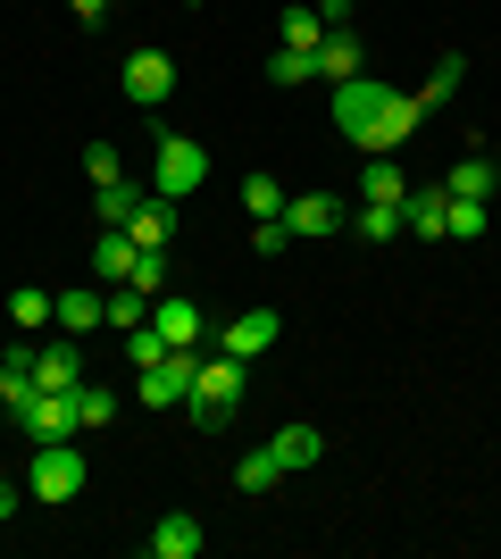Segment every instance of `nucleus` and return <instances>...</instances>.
I'll return each mask as SVG.
<instances>
[{
  "label": "nucleus",
  "instance_id": "72a5a7b5",
  "mask_svg": "<svg viewBox=\"0 0 501 559\" xmlns=\"http://www.w3.org/2000/svg\"><path fill=\"white\" fill-rule=\"evenodd\" d=\"M167 350H176V343H167L159 326H134V334H126V359H134V376H143L151 359H167Z\"/></svg>",
  "mask_w": 501,
  "mask_h": 559
},
{
  "label": "nucleus",
  "instance_id": "7ed1b4c3",
  "mask_svg": "<svg viewBox=\"0 0 501 559\" xmlns=\"http://www.w3.org/2000/svg\"><path fill=\"white\" fill-rule=\"evenodd\" d=\"M84 485H93V460L75 451V435H68V443H34V460H25V492H34L43 510H68Z\"/></svg>",
  "mask_w": 501,
  "mask_h": 559
},
{
  "label": "nucleus",
  "instance_id": "aec40b11",
  "mask_svg": "<svg viewBox=\"0 0 501 559\" xmlns=\"http://www.w3.org/2000/svg\"><path fill=\"white\" fill-rule=\"evenodd\" d=\"M34 401V343H9L0 350V409H25Z\"/></svg>",
  "mask_w": 501,
  "mask_h": 559
},
{
  "label": "nucleus",
  "instance_id": "9d476101",
  "mask_svg": "<svg viewBox=\"0 0 501 559\" xmlns=\"http://www.w3.org/2000/svg\"><path fill=\"white\" fill-rule=\"evenodd\" d=\"M151 326H159L176 350H201V343L217 334V326H210V309L192 301V293H159V301H151Z\"/></svg>",
  "mask_w": 501,
  "mask_h": 559
},
{
  "label": "nucleus",
  "instance_id": "393cba45",
  "mask_svg": "<svg viewBox=\"0 0 501 559\" xmlns=\"http://www.w3.org/2000/svg\"><path fill=\"white\" fill-rule=\"evenodd\" d=\"M276 43H293V50H318V43H326V17H318L310 0H293L285 17H276Z\"/></svg>",
  "mask_w": 501,
  "mask_h": 559
},
{
  "label": "nucleus",
  "instance_id": "473e14b6",
  "mask_svg": "<svg viewBox=\"0 0 501 559\" xmlns=\"http://www.w3.org/2000/svg\"><path fill=\"white\" fill-rule=\"evenodd\" d=\"M493 226V201H452V242H477Z\"/></svg>",
  "mask_w": 501,
  "mask_h": 559
},
{
  "label": "nucleus",
  "instance_id": "0eeeda50",
  "mask_svg": "<svg viewBox=\"0 0 501 559\" xmlns=\"http://www.w3.org/2000/svg\"><path fill=\"white\" fill-rule=\"evenodd\" d=\"M9 418H17L25 443H68V435H84V426H75V393H34L25 409H9Z\"/></svg>",
  "mask_w": 501,
  "mask_h": 559
},
{
  "label": "nucleus",
  "instance_id": "f704fd0d",
  "mask_svg": "<svg viewBox=\"0 0 501 559\" xmlns=\"http://www.w3.org/2000/svg\"><path fill=\"white\" fill-rule=\"evenodd\" d=\"M84 176H93V192L118 185V176H126V167H118V142H93V151H84Z\"/></svg>",
  "mask_w": 501,
  "mask_h": 559
},
{
  "label": "nucleus",
  "instance_id": "423d86ee",
  "mask_svg": "<svg viewBox=\"0 0 501 559\" xmlns=\"http://www.w3.org/2000/svg\"><path fill=\"white\" fill-rule=\"evenodd\" d=\"M118 84H126V100H134V109H159V100L176 93V59H167L159 43H143V50L118 68Z\"/></svg>",
  "mask_w": 501,
  "mask_h": 559
},
{
  "label": "nucleus",
  "instance_id": "f8f14e48",
  "mask_svg": "<svg viewBox=\"0 0 501 559\" xmlns=\"http://www.w3.org/2000/svg\"><path fill=\"white\" fill-rule=\"evenodd\" d=\"M84 267H93V284H134V267H143V242H134L126 226H100V242H93V259H84Z\"/></svg>",
  "mask_w": 501,
  "mask_h": 559
},
{
  "label": "nucleus",
  "instance_id": "4468645a",
  "mask_svg": "<svg viewBox=\"0 0 501 559\" xmlns=\"http://www.w3.org/2000/svg\"><path fill=\"white\" fill-rule=\"evenodd\" d=\"M318 75H326V84H351V75H368V43H359L351 25H326V43H318Z\"/></svg>",
  "mask_w": 501,
  "mask_h": 559
},
{
  "label": "nucleus",
  "instance_id": "b1692460",
  "mask_svg": "<svg viewBox=\"0 0 501 559\" xmlns=\"http://www.w3.org/2000/svg\"><path fill=\"white\" fill-rule=\"evenodd\" d=\"M402 192H409V176H402L393 151H377V159L359 167V201H402Z\"/></svg>",
  "mask_w": 501,
  "mask_h": 559
},
{
  "label": "nucleus",
  "instance_id": "1a4fd4ad",
  "mask_svg": "<svg viewBox=\"0 0 501 559\" xmlns=\"http://www.w3.org/2000/svg\"><path fill=\"white\" fill-rule=\"evenodd\" d=\"M285 226H293V242H326V234L351 226V201H334V192H293Z\"/></svg>",
  "mask_w": 501,
  "mask_h": 559
},
{
  "label": "nucleus",
  "instance_id": "bb28decb",
  "mask_svg": "<svg viewBox=\"0 0 501 559\" xmlns=\"http://www.w3.org/2000/svg\"><path fill=\"white\" fill-rule=\"evenodd\" d=\"M267 84H318V50L276 43V50H267Z\"/></svg>",
  "mask_w": 501,
  "mask_h": 559
},
{
  "label": "nucleus",
  "instance_id": "f03ea898",
  "mask_svg": "<svg viewBox=\"0 0 501 559\" xmlns=\"http://www.w3.org/2000/svg\"><path fill=\"white\" fill-rule=\"evenodd\" d=\"M242 393H251V359H226V350H201V376H192V426L217 435V426H235Z\"/></svg>",
  "mask_w": 501,
  "mask_h": 559
},
{
  "label": "nucleus",
  "instance_id": "a878e982",
  "mask_svg": "<svg viewBox=\"0 0 501 559\" xmlns=\"http://www.w3.org/2000/svg\"><path fill=\"white\" fill-rule=\"evenodd\" d=\"M409 201V192H402ZM402 201H359L351 210V234H368V242H393V234H402Z\"/></svg>",
  "mask_w": 501,
  "mask_h": 559
},
{
  "label": "nucleus",
  "instance_id": "7c9ffc66",
  "mask_svg": "<svg viewBox=\"0 0 501 559\" xmlns=\"http://www.w3.org/2000/svg\"><path fill=\"white\" fill-rule=\"evenodd\" d=\"M285 201H293V192L276 185V176H242V210H251V217H285Z\"/></svg>",
  "mask_w": 501,
  "mask_h": 559
},
{
  "label": "nucleus",
  "instance_id": "f257e3e1",
  "mask_svg": "<svg viewBox=\"0 0 501 559\" xmlns=\"http://www.w3.org/2000/svg\"><path fill=\"white\" fill-rule=\"evenodd\" d=\"M418 93H402V84H384V75H351V84H334V134L351 142V151H402L409 134H418Z\"/></svg>",
  "mask_w": 501,
  "mask_h": 559
},
{
  "label": "nucleus",
  "instance_id": "c756f323",
  "mask_svg": "<svg viewBox=\"0 0 501 559\" xmlns=\"http://www.w3.org/2000/svg\"><path fill=\"white\" fill-rule=\"evenodd\" d=\"M109 418H118V393H109V384H93V376H84V384H75V426L93 435V426H109Z\"/></svg>",
  "mask_w": 501,
  "mask_h": 559
},
{
  "label": "nucleus",
  "instance_id": "c85d7f7f",
  "mask_svg": "<svg viewBox=\"0 0 501 559\" xmlns=\"http://www.w3.org/2000/svg\"><path fill=\"white\" fill-rule=\"evenodd\" d=\"M143 201H151V192H143V185H126V176H118V185H100V192H93V210H100V226H126V217L143 210Z\"/></svg>",
  "mask_w": 501,
  "mask_h": 559
},
{
  "label": "nucleus",
  "instance_id": "2eb2a0df",
  "mask_svg": "<svg viewBox=\"0 0 501 559\" xmlns=\"http://www.w3.org/2000/svg\"><path fill=\"white\" fill-rule=\"evenodd\" d=\"M201 543H210V535H201V518L167 510L159 526H151V535H143V551H151V559H201Z\"/></svg>",
  "mask_w": 501,
  "mask_h": 559
},
{
  "label": "nucleus",
  "instance_id": "4be33fe9",
  "mask_svg": "<svg viewBox=\"0 0 501 559\" xmlns=\"http://www.w3.org/2000/svg\"><path fill=\"white\" fill-rule=\"evenodd\" d=\"M126 234H134L143 251H167V242H176V201H159V192H151L143 210L126 217Z\"/></svg>",
  "mask_w": 501,
  "mask_h": 559
},
{
  "label": "nucleus",
  "instance_id": "5701e85b",
  "mask_svg": "<svg viewBox=\"0 0 501 559\" xmlns=\"http://www.w3.org/2000/svg\"><path fill=\"white\" fill-rule=\"evenodd\" d=\"M276 485H285V460H276V451H251V460H235V492H242V501H260V492H276Z\"/></svg>",
  "mask_w": 501,
  "mask_h": 559
},
{
  "label": "nucleus",
  "instance_id": "a211bd4d",
  "mask_svg": "<svg viewBox=\"0 0 501 559\" xmlns=\"http://www.w3.org/2000/svg\"><path fill=\"white\" fill-rule=\"evenodd\" d=\"M267 451H276V460H285V476H293V467H318V460H326V435H318L310 418H293V426H276V435H267Z\"/></svg>",
  "mask_w": 501,
  "mask_h": 559
},
{
  "label": "nucleus",
  "instance_id": "20e7f679",
  "mask_svg": "<svg viewBox=\"0 0 501 559\" xmlns=\"http://www.w3.org/2000/svg\"><path fill=\"white\" fill-rule=\"evenodd\" d=\"M201 185H210V151H201L192 134H159V142H151V192H159V201L184 210Z\"/></svg>",
  "mask_w": 501,
  "mask_h": 559
},
{
  "label": "nucleus",
  "instance_id": "c9c22d12",
  "mask_svg": "<svg viewBox=\"0 0 501 559\" xmlns=\"http://www.w3.org/2000/svg\"><path fill=\"white\" fill-rule=\"evenodd\" d=\"M25 501H34V492H25V485H17V476H0V518H17V510H25Z\"/></svg>",
  "mask_w": 501,
  "mask_h": 559
},
{
  "label": "nucleus",
  "instance_id": "2f4dec72",
  "mask_svg": "<svg viewBox=\"0 0 501 559\" xmlns=\"http://www.w3.org/2000/svg\"><path fill=\"white\" fill-rule=\"evenodd\" d=\"M251 251H260V259H285L293 251V226H285V217H251Z\"/></svg>",
  "mask_w": 501,
  "mask_h": 559
},
{
  "label": "nucleus",
  "instance_id": "39448f33",
  "mask_svg": "<svg viewBox=\"0 0 501 559\" xmlns=\"http://www.w3.org/2000/svg\"><path fill=\"white\" fill-rule=\"evenodd\" d=\"M192 376H201V350H167V359H151L134 376V401L143 409H176V401H192Z\"/></svg>",
  "mask_w": 501,
  "mask_h": 559
},
{
  "label": "nucleus",
  "instance_id": "6ab92c4d",
  "mask_svg": "<svg viewBox=\"0 0 501 559\" xmlns=\"http://www.w3.org/2000/svg\"><path fill=\"white\" fill-rule=\"evenodd\" d=\"M9 326H17V334L59 326V293H43V284H17V293H9Z\"/></svg>",
  "mask_w": 501,
  "mask_h": 559
},
{
  "label": "nucleus",
  "instance_id": "dca6fc26",
  "mask_svg": "<svg viewBox=\"0 0 501 559\" xmlns=\"http://www.w3.org/2000/svg\"><path fill=\"white\" fill-rule=\"evenodd\" d=\"M109 301H100V326L109 334H134V326H151V301L159 293H143V284H100Z\"/></svg>",
  "mask_w": 501,
  "mask_h": 559
},
{
  "label": "nucleus",
  "instance_id": "e433bc0d",
  "mask_svg": "<svg viewBox=\"0 0 501 559\" xmlns=\"http://www.w3.org/2000/svg\"><path fill=\"white\" fill-rule=\"evenodd\" d=\"M68 9H75V25H100V17H109V0H68Z\"/></svg>",
  "mask_w": 501,
  "mask_h": 559
},
{
  "label": "nucleus",
  "instance_id": "412c9836",
  "mask_svg": "<svg viewBox=\"0 0 501 559\" xmlns=\"http://www.w3.org/2000/svg\"><path fill=\"white\" fill-rule=\"evenodd\" d=\"M100 301H109L100 284H68L59 293V334H100Z\"/></svg>",
  "mask_w": 501,
  "mask_h": 559
},
{
  "label": "nucleus",
  "instance_id": "6e6552de",
  "mask_svg": "<svg viewBox=\"0 0 501 559\" xmlns=\"http://www.w3.org/2000/svg\"><path fill=\"white\" fill-rule=\"evenodd\" d=\"M84 343L75 334H50V343H34V393H75L84 384Z\"/></svg>",
  "mask_w": 501,
  "mask_h": 559
},
{
  "label": "nucleus",
  "instance_id": "cd10ccee",
  "mask_svg": "<svg viewBox=\"0 0 501 559\" xmlns=\"http://www.w3.org/2000/svg\"><path fill=\"white\" fill-rule=\"evenodd\" d=\"M460 84H468V59H460V50H443V59H434V75L418 84V109H434V100H452Z\"/></svg>",
  "mask_w": 501,
  "mask_h": 559
},
{
  "label": "nucleus",
  "instance_id": "ddd939ff",
  "mask_svg": "<svg viewBox=\"0 0 501 559\" xmlns=\"http://www.w3.org/2000/svg\"><path fill=\"white\" fill-rule=\"evenodd\" d=\"M402 234H427V242H443V234H452V192H443V185H409Z\"/></svg>",
  "mask_w": 501,
  "mask_h": 559
},
{
  "label": "nucleus",
  "instance_id": "9b49d317",
  "mask_svg": "<svg viewBox=\"0 0 501 559\" xmlns=\"http://www.w3.org/2000/svg\"><path fill=\"white\" fill-rule=\"evenodd\" d=\"M276 334H285V318H276V309H242V318H226V326H217V350H226V359H267V350H276Z\"/></svg>",
  "mask_w": 501,
  "mask_h": 559
},
{
  "label": "nucleus",
  "instance_id": "f3484780",
  "mask_svg": "<svg viewBox=\"0 0 501 559\" xmlns=\"http://www.w3.org/2000/svg\"><path fill=\"white\" fill-rule=\"evenodd\" d=\"M493 185H501L493 151H468V159H452V176H443V192H452V201H493Z\"/></svg>",
  "mask_w": 501,
  "mask_h": 559
}]
</instances>
